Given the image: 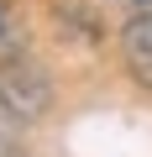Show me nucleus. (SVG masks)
Returning a JSON list of instances; mask_svg holds the SVG:
<instances>
[{"label":"nucleus","instance_id":"1","mask_svg":"<svg viewBox=\"0 0 152 157\" xmlns=\"http://www.w3.org/2000/svg\"><path fill=\"white\" fill-rule=\"evenodd\" d=\"M47 100H53V89H47V78L32 63H21V58L0 63V105H6V115L32 121V115L47 110Z\"/></svg>","mask_w":152,"mask_h":157},{"label":"nucleus","instance_id":"4","mask_svg":"<svg viewBox=\"0 0 152 157\" xmlns=\"http://www.w3.org/2000/svg\"><path fill=\"white\" fill-rule=\"evenodd\" d=\"M121 6H126V11L136 16V11H152V0H121Z\"/></svg>","mask_w":152,"mask_h":157},{"label":"nucleus","instance_id":"5","mask_svg":"<svg viewBox=\"0 0 152 157\" xmlns=\"http://www.w3.org/2000/svg\"><path fill=\"white\" fill-rule=\"evenodd\" d=\"M0 26H6V6H0Z\"/></svg>","mask_w":152,"mask_h":157},{"label":"nucleus","instance_id":"3","mask_svg":"<svg viewBox=\"0 0 152 157\" xmlns=\"http://www.w3.org/2000/svg\"><path fill=\"white\" fill-rule=\"evenodd\" d=\"M6 152H16V141H11V126H6V105H0V157Z\"/></svg>","mask_w":152,"mask_h":157},{"label":"nucleus","instance_id":"2","mask_svg":"<svg viewBox=\"0 0 152 157\" xmlns=\"http://www.w3.org/2000/svg\"><path fill=\"white\" fill-rule=\"evenodd\" d=\"M126 47L152 58V11H136V16L126 21Z\"/></svg>","mask_w":152,"mask_h":157}]
</instances>
